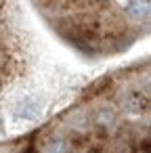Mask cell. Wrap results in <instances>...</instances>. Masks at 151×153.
Returning a JSON list of instances; mask_svg holds the SVG:
<instances>
[{
    "label": "cell",
    "mask_w": 151,
    "mask_h": 153,
    "mask_svg": "<svg viewBox=\"0 0 151 153\" xmlns=\"http://www.w3.org/2000/svg\"><path fill=\"white\" fill-rule=\"evenodd\" d=\"M122 4H126L130 19H134V21H147L149 19L151 0H122Z\"/></svg>",
    "instance_id": "cell-2"
},
{
    "label": "cell",
    "mask_w": 151,
    "mask_h": 153,
    "mask_svg": "<svg viewBox=\"0 0 151 153\" xmlns=\"http://www.w3.org/2000/svg\"><path fill=\"white\" fill-rule=\"evenodd\" d=\"M122 107H124L126 113H132V115L147 113V111H149V97H147L145 92L132 90V92H128V94L122 99Z\"/></svg>",
    "instance_id": "cell-1"
},
{
    "label": "cell",
    "mask_w": 151,
    "mask_h": 153,
    "mask_svg": "<svg viewBox=\"0 0 151 153\" xmlns=\"http://www.w3.org/2000/svg\"><path fill=\"white\" fill-rule=\"evenodd\" d=\"M17 115L19 117H25V120H34V117H38L40 113H42V103L38 101V99H34V97H28V99H23V101H19V105H17Z\"/></svg>",
    "instance_id": "cell-3"
},
{
    "label": "cell",
    "mask_w": 151,
    "mask_h": 153,
    "mask_svg": "<svg viewBox=\"0 0 151 153\" xmlns=\"http://www.w3.org/2000/svg\"><path fill=\"white\" fill-rule=\"evenodd\" d=\"M115 113L111 111V109H99L97 113H94V122L101 126V128H111L113 124H115Z\"/></svg>",
    "instance_id": "cell-5"
},
{
    "label": "cell",
    "mask_w": 151,
    "mask_h": 153,
    "mask_svg": "<svg viewBox=\"0 0 151 153\" xmlns=\"http://www.w3.org/2000/svg\"><path fill=\"white\" fill-rule=\"evenodd\" d=\"M71 151H74L71 140H67L63 136H57L48 143V153H71Z\"/></svg>",
    "instance_id": "cell-4"
}]
</instances>
